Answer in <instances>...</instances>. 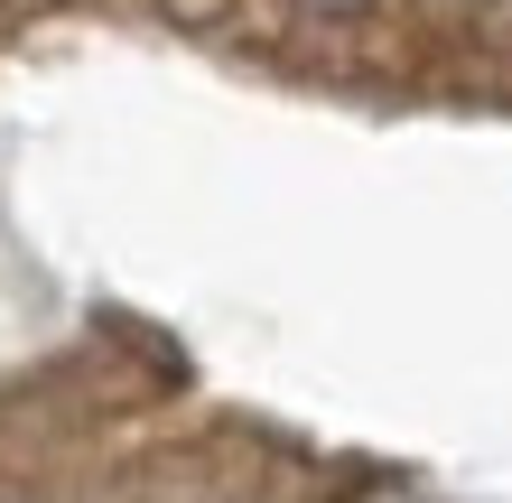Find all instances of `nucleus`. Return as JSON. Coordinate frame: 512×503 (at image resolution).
Instances as JSON below:
<instances>
[{"mask_svg":"<svg viewBox=\"0 0 512 503\" xmlns=\"http://www.w3.org/2000/svg\"><path fill=\"white\" fill-rule=\"evenodd\" d=\"M308 10H364V0H308Z\"/></svg>","mask_w":512,"mask_h":503,"instance_id":"f257e3e1","label":"nucleus"}]
</instances>
